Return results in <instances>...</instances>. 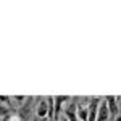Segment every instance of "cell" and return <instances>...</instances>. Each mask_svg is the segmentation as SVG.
Here are the masks:
<instances>
[{
    "label": "cell",
    "mask_w": 121,
    "mask_h": 121,
    "mask_svg": "<svg viewBox=\"0 0 121 121\" xmlns=\"http://www.w3.org/2000/svg\"><path fill=\"white\" fill-rule=\"evenodd\" d=\"M2 121H23V120H21V116L18 115V112H11L5 118H2Z\"/></svg>",
    "instance_id": "ba28073f"
},
{
    "label": "cell",
    "mask_w": 121,
    "mask_h": 121,
    "mask_svg": "<svg viewBox=\"0 0 121 121\" xmlns=\"http://www.w3.org/2000/svg\"><path fill=\"white\" fill-rule=\"evenodd\" d=\"M76 110H78V105L76 103H69L68 107L65 108V118L68 121H78V113H76Z\"/></svg>",
    "instance_id": "5b68a950"
},
{
    "label": "cell",
    "mask_w": 121,
    "mask_h": 121,
    "mask_svg": "<svg viewBox=\"0 0 121 121\" xmlns=\"http://www.w3.org/2000/svg\"><path fill=\"white\" fill-rule=\"evenodd\" d=\"M60 121H68V120H66V118H65V116H63V118H61V120H60Z\"/></svg>",
    "instance_id": "5bb4252c"
},
{
    "label": "cell",
    "mask_w": 121,
    "mask_h": 121,
    "mask_svg": "<svg viewBox=\"0 0 121 121\" xmlns=\"http://www.w3.org/2000/svg\"><path fill=\"white\" fill-rule=\"evenodd\" d=\"M76 113H78V116H79V120H81V121H87V118H89V108H87V107H84L82 103H79V105H78Z\"/></svg>",
    "instance_id": "52a82bcc"
},
{
    "label": "cell",
    "mask_w": 121,
    "mask_h": 121,
    "mask_svg": "<svg viewBox=\"0 0 121 121\" xmlns=\"http://www.w3.org/2000/svg\"><path fill=\"white\" fill-rule=\"evenodd\" d=\"M8 113H11V110H10V107H3L2 103H0V118H5Z\"/></svg>",
    "instance_id": "9c48e42d"
},
{
    "label": "cell",
    "mask_w": 121,
    "mask_h": 121,
    "mask_svg": "<svg viewBox=\"0 0 121 121\" xmlns=\"http://www.w3.org/2000/svg\"><path fill=\"white\" fill-rule=\"evenodd\" d=\"M36 113H37V118H47V115H48V105H47V100H44V99H40V102L37 103V110H36Z\"/></svg>",
    "instance_id": "8992f818"
},
{
    "label": "cell",
    "mask_w": 121,
    "mask_h": 121,
    "mask_svg": "<svg viewBox=\"0 0 121 121\" xmlns=\"http://www.w3.org/2000/svg\"><path fill=\"white\" fill-rule=\"evenodd\" d=\"M0 103L10 107V105H11V97H8V95H0Z\"/></svg>",
    "instance_id": "30bf717a"
},
{
    "label": "cell",
    "mask_w": 121,
    "mask_h": 121,
    "mask_svg": "<svg viewBox=\"0 0 121 121\" xmlns=\"http://www.w3.org/2000/svg\"><path fill=\"white\" fill-rule=\"evenodd\" d=\"M108 118H110V112H108L105 99H102L100 105H99V110H97V121H107Z\"/></svg>",
    "instance_id": "277c9868"
},
{
    "label": "cell",
    "mask_w": 121,
    "mask_h": 121,
    "mask_svg": "<svg viewBox=\"0 0 121 121\" xmlns=\"http://www.w3.org/2000/svg\"><path fill=\"white\" fill-rule=\"evenodd\" d=\"M11 100H16V102H23V100H26V97L24 95H15V97H11Z\"/></svg>",
    "instance_id": "8fae6325"
},
{
    "label": "cell",
    "mask_w": 121,
    "mask_h": 121,
    "mask_svg": "<svg viewBox=\"0 0 121 121\" xmlns=\"http://www.w3.org/2000/svg\"><path fill=\"white\" fill-rule=\"evenodd\" d=\"M105 99V102H107V107H108V112L112 115L113 118H116L118 115H120V108H118V103H116V97L115 95H107V97H103Z\"/></svg>",
    "instance_id": "3957f363"
},
{
    "label": "cell",
    "mask_w": 121,
    "mask_h": 121,
    "mask_svg": "<svg viewBox=\"0 0 121 121\" xmlns=\"http://www.w3.org/2000/svg\"><path fill=\"white\" fill-rule=\"evenodd\" d=\"M52 121H56V120H52Z\"/></svg>",
    "instance_id": "2e32d148"
},
{
    "label": "cell",
    "mask_w": 121,
    "mask_h": 121,
    "mask_svg": "<svg viewBox=\"0 0 121 121\" xmlns=\"http://www.w3.org/2000/svg\"><path fill=\"white\" fill-rule=\"evenodd\" d=\"M69 99H71L69 95H53V120L58 121V116L61 113V105Z\"/></svg>",
    "instance_id": "6da1fadb"
},
{
    "label": "cell",
    "mask_w": 121,
    "mask_h": 121,
    "mask_svg": "<svg viewBox=\"0 0 121 121\" xmlns=\"http://www.w3.org/2000/svg\"><path fill=\"white\" fill-rule=\"evenodd\" d=\"M40 121H50V120H48V118H42Z\"/></svg>",
    "instance_id": "4fadbf2b"
},
{
    "label": "cell",
    "mask_w": 121,
    "mask_h": 121,
    "mask_svg": "<svg viewBox=\"0 0 121 121\" xmlns=\"http://www.w3.org/2000/svg\"><path fill=\"white\" fill-rule=\"evenodd\" d=\"M115 121H121V113L118 115V116H116V118H115Z\"/></svg>",
    "instance_id": "7c38bea8"
},
{
    "label": "cell",
    "mask_w": 121,
    "mask_h": 121,
    "mask_svg": "<svg viewBox=\"0 0 121 121\" xmlns=\"http://www.w3.org/2000/svg\"><path fill=\"white\" fill-rule=\"evenodd\" d=\"M32 121H37V118H34V120H32Z\"/></svg>",
    "instance_id": "9a60e30c"
},
{
    "label": "cell",
    "mask_w": 121,
    "mask_h": 121,
    "mask_svg": "<svg viewBox=\"0 0 121 121\" xmlns=\"http://www.w3.org/2000/svg\"><path fill=\"white\" fill-rule=\"evenodd\" d=\"M100 100H102L100 97H92L89 100V105H87V108H89V118H87V121H97V110H99Z\"/></svg>",
    "instance_id": "7a4b0ae2"
}]
</instances>
